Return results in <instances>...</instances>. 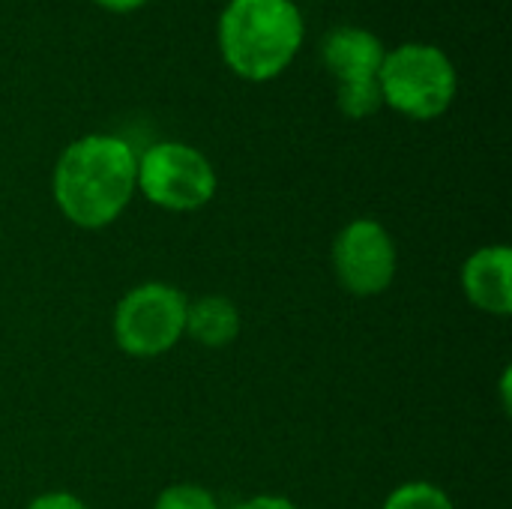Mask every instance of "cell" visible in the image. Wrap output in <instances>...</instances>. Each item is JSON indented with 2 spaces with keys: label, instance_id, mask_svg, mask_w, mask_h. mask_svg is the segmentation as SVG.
<instances>
[{
  "label": "cell",
  "instance_id": "cell-1",
  "mask_svg": "<svg viewBox=\"0 0 512 509\" xmlns=\"http://www.w3.org/2000/svg\"><path fill=\"white\" fill-rule=\"evenodd\" d=\"M51 189L72 225L99 231L129 207L138 189V156L117 135H84L60 153Z\"/></svg>",
  "mask_w": 512,
  "mask_h": 509
},
{
  "label": "cell",
  "instance_id": "cell-2",
  "mask_svg": "<svg viewBox=\"0 0 512 509\" xmlns=\"http://www.w3.org/2000/svg\"><path fill=\"white\" fill-rule=\"evenodd\" d=\"M303 15L294 0H231L219 18V51L246 81H270L303 45Z\"/></svg>",
  "mask_w": 512,
  "mask_h": 509
},
{
  "label": "cell",
  "instance_id": "cell-3",
  "mask_svg": "<svg viewBox=\"0 0 512 509\" xmlns=\"http://www.w3.org/2000/svg\"><path fill=\"white\" fill-rule=\"evenodd\" d=\"M456 66L453 60L423 42H405L384 54L378 69V87L384 105L411 117V120H435L456 99Z\"/></svg>",
  "mask_w": 512,
  "mask_h": 509
},
{
  "label": "cell",
  "instance_id": "cell-4",
  "mask_svg": "<svg viewBox=\"0 0 512 509\" xmlns=\"http://www.w3.org/2000/svg\"><path fill=\"white\" fill-rule=\"evenodd\" d=\"M189 297L168 282H144L114 309V342L129 357H159L186 333Z\"/></svg>",
  "mask_w": 512,
  "mask_h": 509
},
{
  "label": "cell",
  "instance_id": "cell-5",
  "mask_svg": "<svg viewBox=\"0 0 512 509\" xmlns=\"http://www.w3.org/2000/svg\"><path fill=\"white\" fill-rule=\"evenodd\" d=\"M141 195L171 213H192L216 195L210 159L180 141H159L138 156Z\"/></svg>",
  "mask_w": 512,
  "mask_h": 509
},
{
  "label": "cell",
  "instance_id": "cell-6",
  "mask_svg": "<svg viewBox=\"0 0 512 509\" xmlns=\"http://www.w3.org/2000/svg\"><path fill=\"white\" fill-rule=\"evenodd\" d=\"M396 243L378 219L348 222L333 243V270L354 297H378L396 279Z\"/></svg>",
  "mask_w": 512,
  "mask_h": 509
},
{
  "label": "cell",
  "instance_id": "cell-7",
  "mask_svg": "<svg viewBox=\"0 0 512 509\" xmlns=\"http://www.w3.org/2000/svg\"><path fill=\"white\" fill-rule=\"evenodd\" d=\"M465 297L486 315L512 312V252L507 246H483L462 267Z\"/></svg>",
  "mask_w": 512,
  "mask_h": 509
},
{
  "label": "cell",
  "instance_id": "cell-8",
  "mask_svg": "<svg viewBox=\"0 0 512 509\" xmlns=\"http://www.w3.org/2000/svg\"><path fill=\"white\" fill-rule=\"evenodd\" d=\"M384 54L387 51H384L381 39L363 27H336L327 33L324 48H321V57L339 84L378 78Z\"/></svg>",
  "mask_w": 512,
  "mask_h": 509
},
{
  "label": "cell",
  "instance_id": "cell-9",
  "mask_svg": "<svg viewBox=\"0 0 512 509\" xmlns=\"http://www.w3.org/2000/svg\"><path fill=\"white\" fill-rule=\"evenodd\" d=\"M186 333L204 348H225L240 336V309L216 294L189 300Z\"/></svg>",
  "mask_w": 512,
  "mask_h": 509
},
{
  "label": "cell",
  "instance_id": "cell-10",
  "mask_svg": "<svg viewBox=\"0 0 512 509\" xmlns=\"http://www.w3.org/2000/svg\"><path fill=\"white\" fill-rule=\"evenodd\" d=\"M336 105L345 117L363 120L381 111L384 96L378 87V78H363V81H345L336 87Z\"/></svg>",
  "mask_w": 512,
  "mask_h": 509
},
{
  "label": "cell",
  "instance_id": "cell-11",
  "mask_svg": "<svg viewBox=\"0 0 512 509\" xmlns=\"http://www.w3.org/2000/svg\"><path fill=\"white\" fill-rule=\"evenodd\" d=\"M381 509H456L447 492L432 483H402L390 492Z\"/></svg>",
  "mask_w": 512,
  "mask_h": 509
},
{
  "label": "cell",
  "instance_id": "cell-12",
  "mask_svg": "<svg viewBox=\"0 0 512 509\" xmlns=\"http://www.w3.org/2000/svg\"><path fill=\"white\" fill-rule=\"evenodd\" d=\"M153 509H219V504L207 489L192 486V483H177V486H168L156 498Z\"/></svg>",
  "mask_w": 512,
  "mask_h": 509
},
{
  "label": "cell",
  "instance_id": "cell-13",
  "mask_svg": "<svg viewBox=\"0 0 512 509\" xmlns=\"http://www.w3.org/2000/svg\"><path fill=\"white\" fill-rule=\"evenodd\" d=\"M27 509H90L81 498L69 495V492H48V495H39L33 498Z\"/></svg>",
  "mask_w": 512,
  "mask_h": 509
},
{
  "label": "cell",
  "instance_id": "cell-14",
  "mask_svg": "<svg viewBox=\"0 0 512 509\" xmlns=\"http://www.w3.org/2000/svg\"><path fill=\"white\" fill-rule=\"evenodd\" d=\"M234 509H297V504L282 498V495H258V498H249V501L237 504Z\"/></svg>",
  "mask_w": 512,
  "mask_h": 509
},
{
  "label": "cell",
  "instance_id": "cell-15",
  "mask_svg": "<svg viewBox=\"0 0 512 509\" xmlns=\"http://www.w3.org/2000/svg\"><path fill=\"white\" fill-rule=\"evenodd\" d=\"M96 3L111 12H132V9H141L147 0H96Z\"/></svg>",
  "mask_w": 512,
  "mask_h": 509
}]
</instances>
